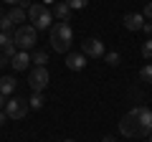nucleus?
<instances>
[{"label":"nucleus","instance_id":"0eeeda50","mask_svg":"<svg viewBox=\"0 0 152 142\" xmlns=\"http://www.w3.org/2000/svg\"><path fill=\"white\" fill-rule=\"evenodd\" d=\"M137 112V124H140V135L142 137H150L152 135V112L147 107H134Z\"/></svg>","mask_w":152,"mask_h":142},{"label":"nucleus","instance_id":"cd10ccee","mask_svg":"<svg viewBox=\"0 0 152 142\" xmlns=\"http://www.w3.org/2000/svg\"><path fill=\"white\" fill-rule=\"evenodd\" d=\"M102 142H117V140H114V137H109V135H107V137H104Z\"/></svg>","mask_w":152,"mask_h":142},{"label":"nucleus","instance_id":"4be33fe9","mask_svg":"<svg viewBox=\"0 0 152 142\" xmlns=\"http://www.w3.org/2000/svg\"><path fill=\"white\" fill-rule=\"evenodd\" d=\"M66 3L71 5V10H79V8H86L89 0H66Z\"/></svg>","mask_w":152,"mask_h":142},{"label":"nucleus","instance_id":"c85d7f7f","mask_svg":"<svg viewBox=\"0 0 152 142\" xmlns=\"http://www.w3.org/2000/svg\"><path fill=\"white\" fill-rule=\"evenodd\" d=\"M5 3H10V5H18V3H23V0H5Z\"/></svg>","mask_w":152,"mask_h":142},{"label":"nucleus","instance_id":"423d86ee","mask_svg":"<svg viewBox=\"0 0 152 142\" xmlns=\"http://www.w3.org/2000/svg\"><path fill=\"white\" fill-rule=\"evenodd\" d=\"M28 84H31L33 91H43L48 86V69L46 66H36V69L28 74Z\"/></svg>","mask_w":152,"mask_h":142},{"label":"nucleus","instance_id":"72a5a7b5","mask_svg":"<svg viewBox=\"0 0 152 142\" xmlns=\"http://www.w3.org/2000/svg\"><path fill=\"white\" fill-rule=\"evenodd\" d=\"M0 20H3V15H0Z\"/></svg>","mask_w":152,"mask_h":142},{"label":"nucleus","instance_id":"20e7f679","mask_svg":"<svg viewBox=\"0 0 152 142\" xmlns=\"http://www.w3.org/2000/svg\"><path fill=\"white\" fill-rule=\"evenodd\" d=\"M28 109H31V104H28L26 99H20V97L8 99V104H5V114H8V119H23V117L28 114Z\"/></svg>","mask_w":152,"mask_h":142},{"label":"nucleus","instance_id":"6e6552de","mask_svg":"<svg viewBox=\"0 0 152 142\" xmlns=\"http://www.w3.org/2000/svg\"><path fill=\"white\" fill-rule=\"evenodd\" d=\"M84 56H89V59H104V56H107L104 43L99 38H86L84 41Z\"/></svg>","mask_w":152,"mask_h":142},{"label":"nucleus","instance_id":"412c9836","mask_svg":"<svg viewBox=\"0 0 152 142\" xmlns=\"http://www.w3.org/2000/svg\"><path fill=\"white\" fill-rule=\"evenodd\" d=\"M142 56H145V59H152V38H147L145 43H142Z\"/></svg>","mask_w":152,"mask_h":142},{"label":"nucleus","instance_id":"2eb2a0df","mask_svg":"<svg viewBox=\"0 0 152 142\" xmlns=\"http://www.w3.org/2000/svg\"><path fill=\"white\" fill-rule=\"evenodd\" d=\"M28 104H31V109H41V107H43V94L33 91V97L28 99Z\"/></svg>","mask_w":152,"mask_h":142},{"label":"nucleus","instance_id":"1a4fd4ad","mask_svg":"<svg viewBox=\"0 0 152 142\" xmlns=\"http://www.w3.org/2000/svg\"><path fill=\"white\" fill-rule=\"evenodd\" d=\"M145 13H129V15H124V26L127 31H142L145 28Z\"/></svg>","mask_w":152,"mask_h":142},{"label":"nucleus","instance_id":"f3484780","mask_svg":"<svg viewBox=\"0 0 152 142\" xmlns=\"http://www.w3.org/2000/svg\"><path fill=\"white\" fill-rule=\"evenodd\" d=\"M140 79H142V81H147V84H152V64H147V66H142V69H140Z\"/></svg>","mask_w":152,"mask_h":142},{"label":"nucleus","instance_id":"a878e982","mask_svg":"<svg viewBox=\"0 0 152 142\" xmlns=\"http://www.w3.org/2000/svg\"><path fill=\"white\" fill-rule=\"evenodd\" d=\"M5 119H8V114H5V112H0V127L5 124Z\"/></svg>","mask_w":152,"mask_h":142},{"label":"nucleus","instance_id":"9d476101","mask_svg":"<svg viewBox=\"0 0 152 142\" xmlns=\"http://www.w3.org/2000/svg\"><path fill=\"white\" fill-rule=\"evenodd\" d=\"M31 61H33V56L28 53V51H18V53L10 59V66H13L15 71H26V66L31 64Z\"/></svg>","mask_w":152,"mask_h":142},{"label":"nucleus","instance_id":"a211bd4d","mask_svg":"<svg viewBox=\"0 0 152 142\" xmlns=\"http://www.w3.org/2000/svg\"><path fill=\"white\" fill-rule=\"evenodd\" d=\"M33 64H36V66H46V64H48L46 51H36V53H33Z\"/></svg>","mask_w":152,"mask_h":142},{"label":"nucleus","instance_id":"ddd939ff","mask_svg":"<svg viewBox=\"0 0 152 142\" xmlns=\"http://www.w3.org/2000/svg\"><path fill=\"white\" fill-rule=\"evenodd\" d=\"M15 86H18V81L13 76H3L0 79V94H3V97H10V94L15 91Z\"/></svg>","mask_w":152,"mask_h":142},{"label":"nucleus","instance_id":"6ab92c4d","mask_svg":"<svg viewBox=\"0 0 152 142\" xmlns=\"http://www.w3.org/2000/svg\"><path fill=\"white\" fill-rule=\"evenodd\" d=\"M104 59H107V64H109V66H119V61H122L117 51H109V53L104 56Z\"/></svg>","mask_w":152,"mask_h":142},{"label":"nucleus","instance_id":"f257e3e1","mask_svg":"<svg viewBox=\"0 0 152 142\" xmlns=\"http://www.w3.org/2000/svg\"><path fill=\"white\" fill-rule=\"evenodd\" d=\"M71 41H74V31H71L69 23L66 20L53 23V28H51V46H53V51L66 53L71 48Z\"/></svg>","mask_w":152,"mask_h":142},{"label":"nucleus","instance_id":"dca6fc26","mask_svg":"<svg viewBox=\"0 0 152 142\" xmlns=\"http://www.w3.org/2000/svg\"><path fill=\"white\" fill-rule=\"evenodd\" d=\"M10 46H15L13 36H10V33H0V48L5 51V48H10Z\"/></svg>","mask_w":152,"mask_h":142},{"label":"nucleus","instance_id":"f8f14e48","mask_svg":"<svg viewBox=\"0 0 152 142\" xmlns=\"http://www.w3.org/2000/svg\"><path fill=\"white\" fill-rule=\"evenodd\" d=\"M69 13H71V5L66 3V0H58V3L53 5V18H56V20H66Z\"/></svg>","mask_w":152,"mask_h":142},{"label":"nucleus","instance_id":"bb28decb","mask_svg":"<svg viewBox=\"0 0 152 142\" xmlns=\"http://www.w3.org/2000/svg\"><path fill=\"white\" fill-rule=\"evenodd\" d=\"M5 104H8V102H5V97L0 94V112H3V107H5Z\"/></svg>","mask_w":152,"mask_h":142},{"label":"nucleus","instance_id":"393cba45","mask_svg":"<svg viewBox=\"0 0 152 142\" xmlns=\"http://www.w3.org/2000/svg\"><path fill=\"white\" fill-rule=\"evenodd\" d=\"M5 64H10V59H8V56L3 53V56H0V69H3V66H5Z\"/></svg>","mask_w":152,"mask_h":142},{"label":"nucleus","instance_id":"c756f323","mask_svg":"<svg viewBox=\"0 0 152 142\" xmlns=\"http://www.w3.org/2000/svg\"><path fill=\"white\" fill-rule=\"evenodd\" d=\"M51 3H53V0H46V3H43V5H51Z\"/></svg>","mask_w":152,"mask_h":142},{"label":"nucleus","instance_id":"7ed1b4c3","mask_svg":"<svg viewBox=\"0 0 152 142\" xmlns=\"http://www.w3.org/2000/svg\"><path fill=\"white\" fill-rule=\"evenodd\" d=\"M36 26H31V23H26V26H18L15 33H13V41H15L18 51H28L36 46Z\"/></svg>","mask_w":152,"mask_h":142},{"label":"nucleus","instance_id":"aec40b11","mask_svg":"<svg viewBox=\"0 0 152 142\" xmlns=\"http://www.w3.org/2000/svg\"><path fill=\"white\" fill-rule=\"evenodd\" d=\"M13 31V20H10V18H3V20H0V33H10Z\"/></svg>","mask_w":152,"mask_h":142},{"label":"nucleus","instance_id":"f03ea898","mask_svg":"<svg viewBox=\"0 0 152 142\" xmlns=\"http://www.w3.org/2000/svg\"><path fill=\"white\" fill-rule=\"evenodd\" d=\"M28 20H31V26H36L38 31H46V28H53V10H48V8L43 5V3H33L31 8H28Z\"/></svg>","mask_w":152,"mask_h":142},{"label":"nucleus","instance_id":"7c9ffc66","mask_svg":"<svg viewBox=\"0 0 152 142\" xmlns=\"http://www.w3.org/2000/svg\"><path fill=\"white\" fill-rule=\"evenodd\" d=\"M147 140H150V142H152V135H150V137H147Z\"/></svg>","mask_w":152,"mask_h":142},{"label":"nucleus","instance_id":"39448f33","mask_svg":"<svg viewBox=\"0 0 152 142\" xmlns=\"http://www.w3.org/2000/svg\"><path fill=\"white\" fill-rule=\"evenodd\" d=\"M119 132H122L124 137H142V135H140V124H137V112H134V109H129L124 117H122Z\"/></svg>","mask_w":152,"mask_h":142},{"label":"nucleus","instance_id":"5701e85b","mask_svg":"<svg viewBox=\"0 0 152 142\" xmlns=\"http://www.w3.org/2000/svg\"><path fill=\"white\" fill-rule=\"evenodd\" d=\"M145 18H150V20H152V3H147V8H145Z\"/></svg>","mask_w":152,"mask_h":142},{"label":"nucleus","instance_id":"2f4dec72","mask_svg":"<svg viewBox=\"0 0 152 142\" xmlns=\"http://www.w3.org/2000/svg\"><path fill=\"white\" fill-rule=\"evenodd\" d=\"M64 142H74V140H64Z\"/></svg>","mask_w":152,"mask_h":142},{"label":"nucleus","instance_id":"473e14b6","mask_svg":"<svg viewBox=\"0 0 152 142\" xmlns=\"http://www.w3.org/2000/svg\"><path fill=\"white\" fill-rule=\"evenodd\" d=\"M0 56H3V51H0Z\"/></svg>","mask_w":152,"mask_h":142},{"label":"nucleus","instance_id":"b1692460","mask_svg":"<svg viewBox=\"0 0 152 142\" xmlns=\"http://www.w3.org/2000/svg\"><path fill=\"white\" fill-rule=\"evenodd\" d=\"M142 31H145V33H147V36H152V23H150V20H147V23H145V28H142Z\"/></svg>","mask_w":152,"mask_h":142},{"label":"nucleus","instance_id":"4468645a","mask_svg":"<svg viewBox=\"0 0 152 142\" xmlns=\"http://www.w3.org/2000/svg\"><path fill=\"white\" fill-rule=\"evenodd\" d=\"M8 18L13 20V26H15V23H23V20H26V8H15V10H10Z\"/></svg>","mask_w":152,"mask_h":142},{"label":"nucleus","instance_id":"9b49d317","mask_svg":"<svg viewBox=\"0 0 152 142\" xmlns=\"http://www.w3.org/2000/svg\"><path fill=\"white\" fill-rule=\"evenodd\" d=\"M66 66L71 71H81L86 66V56L84 53H66Z\"/></svg>","mask_w":152,"mask_h":142}]
</instances>
